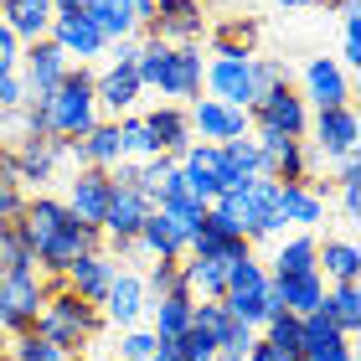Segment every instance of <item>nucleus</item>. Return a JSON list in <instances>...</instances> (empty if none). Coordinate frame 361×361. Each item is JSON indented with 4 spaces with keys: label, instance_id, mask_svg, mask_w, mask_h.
<instances>
[{
    "label": "nucleus",
    "instance_id": "obj_16",
    "mask_svg": "<svg viewBox=\"0 0 361 361\" xmlns=\"http://www.w3.org/2000/svg\"><path fill=\"white\" fill-rule=\"evenodd\" d=\"M186 119H191V140H212V145H227V140H243L248 135V114L222 104V98H191L186 104Z\"/></svg>",
    "mask_w": 361,
    "mask_h": 361
},
{
    "label": "nucleus",
    "instance_id": "obj_47",
    "mask_svg": "<svg viewBox=\"0 0 361 361\" xmlns=\"http://www.w3.org/2000/svg\"><path fill=\"white\" fill-rule=\"evenodd\" d=\"M21 104H26L21 68H0V114H6V109H21Z\"/></svg>",
    "mask_w": 361,
    "mask_h": 361
},
{
    "label": "nucleus",
    "instance_id": "obj_5",
    "mask_svg": "<svg viewBox=\"0 0 361 361\" xmlns=\"http://www.w3.org/2000/svg\"><path fill=\"white\" fill-rule=\"evenodd\" d=\"M227 196V212H233V222H238V233L248 238V243H264L274 233H284L279 227V180L274 176H248V180H238L233 191H222Z\"/></svg>",
    "mask_w": 361,
    "mask_h": 361
},
{
    "label": "nucleus",
    "instance_id": "obj_20",
    "mask_svg": "<svg viewBox=\"0 0 361 361\" xmlns=\"http://www.w3.org/2000/svg\"><path fill=\"white\" fill-rule=\"evenodd\" d=\"M325 202L331 196L315 191V180H279V227H294V233H315V227L325 222Z\"/></svg>",
    "mask_w": 361,
    "mask_h": 361
},
{
    "label": "nucleus",
    "instance_id": "obj_38",
    "mask_svg": "<svg viewBox=\"0 0 361 361\" xmlns=\"http://www.w3.org/2000/svg\"><path fill=\"white\" fill-rule=\"evenodd\" d=\"M6 361H73V351L52 346V341H42L37 331H16L6 336V351H0Z\"/></svg>",
    "mask_w": 361,
    "mask_h": 361
},
{
    "label": "nucleus",
    "instance_id": "obj_56",
    "mask_svg": "<svg viewBox=\"0 0 361 361\" xmlns=\"http://www.w3.org/2000/svg\"><path fill=\"white\" fill-rule=\"evenodd\" d=\"M0 180H11V176H6V145H0Z\"/></svg>",
    "mask_w": 361,
    "mask_h": 361
},
{
    "label": "nucleus",
    "instance_id": "obj_25",
    "mask_svg": "<svg viewBox=\"0 0 361 361\" xmlns=\"http://www.w3.org/2000/svg\"><path fill=\"white\" fill-rule=\"evenodd\" d=\"M68 160L73 166H93V171H114L119 166V124L114 119H98L88 135H78V140H68Z\"/></svg>",
    "mask_w": 361,
    "mask_h": 361
},
{
    "label": "nucleus",
    "instance_id": "obj_1",
    "mask_svg": "<svg viewBox=\"0 0 361 361\" xmlns=\"http://www.w3.org/2000/svg\"><path fill=\"white\" fill-rule=\"evenodd\" d=\"M16 233L26 238V248H31V258H37V269L47 279H62L83 253L104 248L98 227H83L68 207H62V196H47V191H26Z\"/></svg>",
    "mask_w": 361,
    "mask_h": 361
},
{
    "label": "nucleus",
    "instance_id": "obj_57",
    "mask_svg": "<svg viewBox=\"0 0 361 361\" xmlns=\"http://www.w3.org/2000/svg\"><path fill=\"white\" fill-rule=\"evenodd\" d=\"M0 341H6V310H0Z\"/></svg>",
    "mask_w": 361,
    "mask_h": 361
},
{
    "label": "nucleus",
    "instance_id": "obj_43",
    "mask_svg": "<svg viewBox=\"0 0 361 361\" xmlns=\"http://www.w3.org/2000/svg\"><path fill=\"white\" fill-rule=\"evenodd\" d=\"M145 289H150V300H155V294L180 289V258H155L150 274H145Z\"/></svg>",
    "mask_w": 361,
    "mask_h": 361
},
{
    "label": "nucleus",
    "instance_id": "obj_42",
    "mask_svg": "<svg viewBox=\"0 0 361 361\" xmlns=\"http://www.w3.org/2000/svg\"><path fill=\"white\" fill-rule=\"evenodd\" d=\"M0 269H37V258H31L26 238L16 233V222L0 227Z\"/></svg>",
    "mask_w": 361,
    "mask_h": 361
},
{
    "label": "nucleus",
    "instance_id": "obj_4",
    "mask_svg": "<svg viewBox=\"0 0 361 361\" xmlns=\"http://www.w3.org/2000/svg\"><path fill=\"white\" fill-rule=\"evenodd\" d=\"M42 114H47V135L52 140H78L104 119V114H98V98H93V73L83 62H73L68 78L42 98Z\"/></svg>",
    "mask_w": 361,
    "mask_h": 361
},
{
    "label": "nucleus",
    "instance_id": "obj_11",
    "mask_svg": "<svg viewBox=\"0 0 361 361\" xmlns=\"http://www.w3.org/2000/svg\"><path fill=\"white\" fill-rule=\"evenodd\" d=\"M248 124L253 129H274V135H289V140H305L310 129V104L300 98V88L279 83L269 93H258V104L248 109Z\"/></svg>",
    "mask_w": 361,
    "mask_h": 361
},
{
    "label": "nucleus",
    "instance_id": "obj_41",
    "mask_svg": "<svg viewBox=\"0 0 361 361\" xmlns=\"http://www.w3.org/2000/svg\"><path fill=\"white\" fill-rule=\"evenodd\" d=\"M160 346V336L150 331V325H129V331H119V361H150Z\"/></svg>",
    "mask_w": 361,
    "mask_h": 361
},
{
    "label": "nucleus",
    "instance_id": "obj_35",
    "mask_svg": "<svg viewBox=\"0 0 361 361\" xmlns=\"http://www.w3.org/2000/svg\"><path fill=\"white\" fill-rule=\"evenodd\" d=\"M320 310L336 320V331L346 336V341L361 331V289H356V284H331V289H325V305H320Z\"/></svg>",
    "mask_w": 361,
    "mask_h": 361
},
{
    "label": "nucleus",
    "instance_id": "obj_6",
    "mask_svg": "<svg viewBox=\"0 0 361 361\" xmlns=\"http://www.w3.org/2000/svg\"><path fill=\"white\" fill-rule=\"evenodd\" d=\"M222 305L233 310V315L243 325H264L274 310H279V294H274V274L258 264V258H243V264L227 269V294H222Z\"/></svg>",
    "mask_w": 361,
    "mask_h": 361
},
{
    "label": "nucleus",
    "instance_id": "obj_19",
    "mask_svg": "<svg viewBox=\"0 0 361 361\" xmlns=\"http://www.w3.org/2000/svg\"><path fill=\"white\" fill-rule=\"evenodd\" d=\"M109 196H114L109 171L78 166V171H73V180H68V191H62V207H68L83 227H98V222H104V212H109Z\"/></svg>",
    "mask_w": 361,
    "mask_h": 361
},
{
    "label": "nucleus",
    "instance_id": "obj_39",
    "mask_svg": "<svg viewBox=\"0 0 361 361\" xmlns=\"http://www.w3.org/2000/svg\"><path fill=\"white\" fill-rule=\"evenodd\" d=\"M222 155H227V166H233V186H238V180H248V176H264V145H258L253 129L243 140H227Z\"/></svg>",
    "mask_w": 361,
    "mask_h": 361
},
{
    "label": "nucleus",
    "instance_id": "obj_55",
    "mask_svg": "<svg viewBox=\"0 0 361 361\" xmlns=\"http://www.w3.org/2000/svg\"><path fill=\"white\" fill-rule=\"evenodd\" d=\"M284 11H300V6H320V0H279Z\"/></svg>",
    "mask_w": 361,
    "mask_h": 361
},
{
    "label": "nucleus",
    "instance_id": "obj_36",
    "mask_svg": "<svg viewBox=\"0 0 361 361\" xmlns=\"http://www.w3.org/2000/svg\"><path fill=\"white\" fill-rule=\"evenodd\" d=\"M315 248H320V238L315 233H294L279 243V253H274V279H284V274H310L315 269Z\"/></svg>",
    "mask_w": 361,
    "mask_h": 361
},
{
    "label": "nucleus",
    "instance_id": "obj_46",
    "mask_svg": "<svg viewBox=\"0 0 361 361\" xmlns=\"http://www.w3.org/2000/svg\"><path fill=\"white\" fill-rule=\"evenodd\" d=\"M176 351H180V361H217V346H212L196 325H191L186 336H176Z\"/></svg>",
    "mask_w": 361,
    "mask_h": 361
},
{
    "label": "nucleus",
    "instance_id": "obj_54",
    "mask_svg": "<svg viewBox=\"0 0 361 361\" xmlns=\"http://www.w3.org/2000/svg\"><path fill=\"white\" fill-rule=\"evenodd\" d=\"M315 361H356V356H351V346H346V351H331V356H315Z\"/></svg>",
    "mask_w": 361,
    "mask_h": 361
},
{
    "label": "nucleus",
    "instance_id": "obj_48",
    "mask_svg": "<svg viewBox=\"0 0 361 361\" xmlns=\"http://www.w3.org/2000/svg\"><path fill=\"white\" fill-rule=\"evenodd\" d=\"M21 202H26V191L16 186V180H0V227H11L21 217Z\"/></svg>",
    "mask_w": 361,
    "mask_h": 361
},
{
    "label": "nucleus",
    "instance_id": "obj_18",
    "mask_svg": "<svg viewBox=\"0 0 361 361\" xmlns=\"http://www.w3.org/2000/svg\"><path fill=\"white\" fill-rule=\"evenodd\" d=\"M16 68H21L26 98H47L62 78H68L73 62L62 57V47H57L52 37H42V42H26V47H21V62H16Z\"/></svg>",
    "mask_w": 361,
    "mask_h": 361
},
{
    "label": "nucleus",
    "instance_id": "obj_10",
    "mask_svg": "<svg viewBox=\"0 0 361 361\" xmlns=\"http://www.w3.org/2000/svg\"><path fill=\"white\" fill-rule=\"evenodd\" d=\"M176 166H180L186 186L202 196V202H212V196H222V191H233V166H227L222 145H212V140H191L186 150L176 155Z\"/></svg>",
    "mask_w": 361,
    "mask_h": 361
},
{
    "label": "nucleus",
    "instance_id": "obj_14",
    "mask_svg": "<svg viewBox=\"0 0 361 361\" xmlns=\"http://www.w3.org/2000/svg\"><path fill=\"white\" fill-rule=\"evenodd\" d=\"M191 325L212 341V346H217V356H243V351L253 346V336H258L253 325H243V320H238L222 300H196Z\"/></svg>",
    "mask_w": 361,
    "mask_h": 361
},
{
    "label": "nucleus",
    "instance_id": "obj_51",
    "mask_svg": "<svg viewBox=\"0 0 361 361\" xmlns=\"http://www.w3.org/2000/svg\"><path fill=\"white\" fill-rule=\"evenodd\" d=\"M341 212L356 222V186H341Z\"/></svg>",
    "mask_w": 361,
    "mask_h": 361
},
{
    "label": "nucleus",
    "instance_id": "obj_34",
    "mask_svg": "<svg viewBox=\"0 0 361 361\" xmlns=\"http://www.w3.org/2000/svg\"><path fill=\"white\" fill-rule=\"evenodd\" d=\"M83 11L93 16V26L104 31L109 42H129V37H140V21H135V0H88Z\"/></svg>",
    "mask_w": 361,
    "mask_h": 361
},
{
    "label": "nucleus",
    "instance_id": "obj_31",
    "mask_svg": "<svg viewBox=\"0 0 361 361\" xmlns=\"http://www.w3.org/2000/svg\"><path fill=\"white\" fill-rule=\"evenodd\" d=\"M315 274L325 279V284H356L361 274V248L351 238H325L315 248Z\"/></svg>",
    "mask_w": 361,
    "mask_h": 361
},
{
    "label": "nucleus",
    "instance_id": "obj_30",
    "mask_svg": "<svg viewBox=\"0 0 361 361\" xmlns=\"http://www.w3.org/2000/svg\"><path fill=\"white\" fill-rule=\"evenodd\" d=\"M191 310H196V300L186 289H171V294H155L150 300V331L160 336V341H176V336H186L191 331Z\"/></svg>",
    "mask_w": 361,
    "mask_h": 361
},
{
    "label": "nucleus",
    "instance_id": "obj_17",
    "mask_svg": "<svg viewBox=\"0 0 361 361\" xmlns=\"http://www.w3.org/2000/svg\"><path fill=\"white\" fill-rule=\"evenodd\" d=\"M98 310H104V325H114V331L145 325V315H150V289H145V274H135V269H119Z\"/></svg>",
    "mask_w": 361,
    "mask_h": 361
},
{
    "label": "nucleus",
    "instance_id": "obj_26",
    "mask_svg": "<svg viewBox=\"0 0 361 361\" xmlns=\"http://www.w3.org/2000/svg\"><path fill=\"white\" fill-rule=\"evenodd\" d=\"M258 26L253 16H227V21H212L207 26V42H212V57H258Z\"/></svg>",
    "mask_w": 361,
    "mask_h": 361
},
{
    "label": "nucleus",
    "instance_id": "obj_40",
    "mask_svg": "<svg viewBox=\"0 0 361 361\" xmlns=\"http://www.w3.org/2000/svg\"><path fill=\"white\" fill-rule=\"evenodd\" d=\"M258 336H264L274 351H294L300 356V315H289V310H274V315L258 325Z\"/></svg>",
    "mask_w": 361,
    "mask_h": 361
},
{
    "label": "nucleus",
    "instance_id": "obj_3",
    "mask_svg": "<svg viewBox=\"0 0 361 361\" xmlns=\"http://www.w3.org/2000/svg\"><path fill=\"white\" fill-rule=\"evenodd\" d=\"M31 331L42 341H52V346H62V351L83 356V346H93L98 331H104V310L78 300L73 289H62V279H52V294H47V305H42V315H37Z\"/></svg>",
    "mask_w": 361,
    "mask_h": 361
},
{
    "label": "nucleus",
    "instance_id": "obj_2",
    "mask_svg": "<svg viewBox=\"0 0 361 361\" xmlns=\"http://www.w3.org/2000/svg\"><path fill=\"white\" fill-rule=\"evenodd\" d=\"M135 73H140L145 93H160V98H176V104H191V98H202L207 57H202V47H171V42L140 37Z\"/></svg>",
    "mask_w": 361,
    "mask_h": 361
},
{
    "label": "nucleus",
    "instance_id": "obj_9",
    "mask_svg": "<svg viewBox=\"0 0 361 361\" xmlns=\"http://www.w3.org/2000/svg\"><path fill=\"white\" fill-rule=\"evenodd\" d=\"M356 140H361V119L351 104H336V109H310V129H305V145L315 150L320 160H346L356 155Z\"/></svg>",
    "mask_w": 361,
    "mask_h": 361
},
{
    "label": "nucleus",
    "instance_id": "obj_21",
    "mask_svg": "<svg viewBox=\"0 0 361 361\" xmlns=\"http://www.w3.org/2000/svg\"><path fill=\"white\" fill-rule=\"evenodd\" d=\"M93 98H98V114L104 119H119V114H135V104L145 98V83L135 73V62H109L104 73H93Z\"/></svg>",
    "mask_w": 361,
    "mask_h": 361
},
{
    "label": "nucleus",
    "instance_id": "obj_8",
    "mask_svg": "<svg viewBox=\"0 0 361 361\" xmlns=\"http://www.w3.org/2000/svg\"><path fill=\"white\" fill-rule=\"evenodd\" d=\"M62 160H68V140H52V135H26L21 145H11V150H6V176H11L21 191H42L47 180L57 176Z\"/></svg>",
    "mask_w": 361,
    "mask_h": 361
},
{
    "label": "nucleus",
    "instance_id": "obj_60",
    "mask_svg": "<svg viewBox=\"0 0 361 361\" xmlns=\"http://www.w3.org/2000/svg\"><path fill=\"white\" fill-rule=\"evenodd\" d=\"M73 361H88V356H73Z\"/></svg>",
    "mask_w": 361,
    "mask_h": 361
},
{
    "label": "nucleus",
    "instance_id": "obj_58",
    "mask_svg": "<svg viewBox=\"0 0 361 361\" xmlns=\"http://www.w3.org/2000/svg\"><path fill=\"white\" fill-rule=\"evenodd\" d=\"M217 361H243V356H217Z\"/></svg>",
    "mask_w": 361,
    "mask_h": 361
},
{
    "label": "nucleus",
    "instance_id": "obj_7",
    "mask_svg": "<svg viewBox=\"0 0 361 361\" xmlns=\"http://www.w3.org/2000/svg\"><path fill=\"white\" fill-rule=\"evenodd\" d=\"M52 294V279L42 269H0V310H6V336L31 331Z\"/></svg>",
    "mask_w": 361,
    "mask_h": 361
},
{
    "label": "nucleus",
    "instance_id": "obj_28",
    "mask_svg": "<svg viewBox=\"0 0 361 361\" xmlns=\"http://www.w3.org/2000/svg\"><path fill=\"white\" fill-rule=\"evenodd\" d=\"M325 279L310 269V274H284L274 279V294H279V310H289V315H315V310L325 305Z\"/></svg>",
    "mask_w": 361,
    "mask_h": 361
},
{
    "label": "nucleus",
    "instance_id": "obj_15",
    "mask_svg": "<svg viewBox=\"0 0 361 361\" xmlns=\"http://www.w3.org/2000/svg\"><path fill=\"white\" fill-rule=\"evenodd\" d=\"M47 37L62 47V57H68V62H83V68H88L93 57H104V52H109V37L93 26V16H88V11H57V16H52V26H47Z\"/></svg>",
    "mask_w": 361,
    "mask_h": 361
},
{
    "label": "nucleus",
    "instance_id": "obj_24",
    "mask_svg": "<svg viewBox=\"0 0 361 361\" xmlns=\"http://www.w3.org/2000/svg\"><path fill=\"white\" fill-rule=\"evenodd\" d=\"M114 274H119V264H114L104 248H93V253H83L68 274H62V289H73L78 300H88V305H104V294H109V284H114Z\"/></svg>",
    "mask_w": 361,
    "mask_h": 361
},
{
    "label": "nucleus",
    "instance_id": "obj_44",
    "mask_svg": "<svg viewBox=\"0 0 361 361\" xmlns=\"http://www.w3.org/2000/svg\"><path fill=\"white\" fill-rule=\"evenodd\" d=\"M361 62V26H356V11H341V68H356Z\"/></svg>",
    "mask_w": 361,
    "mask_h": 361
},
{
    "label": "nucleus",
    "instance_id": "obj_27",
    "mask_svg": "<svg viewBox=\"0 0 361 361\" xmlns=\"http://www.w3.org/2000/svg\"><path fill=\"white\" fill-rule=\"evenodd\" d=\"M145 124L155 135V150L160 155H180L191 145V119H186V104H155L145 109Z\"/></svg>",
    "mask_w": 361,
    "mask_h": 361
},
{
    "label": "nucleus",
    "instance_id": "obj_23",
    "mask_svg": "<svg viewBox=\"0 0 361 361\" xmlns=\"http://www.w3.org/2000/svg\"><path fill=\"white\" fill-rule=\"evenodd\" d=\"M258 145H264V176L274 180H310V145L274 135V129H253Z\"/></svg>",
    "mask_w": 361,
    "mask_h": 361
},
{
    "label": "nucleus",
    "instance_id": "obj_45",
    "mask_svg": "<svg viewBox=\"0 0 361 361\" xmlns=\"http://www.w3.org/2000/svg\"><path fill=\"white\" fill-rule=\"evenodd\" d=\"M279 83H289V68L279 57H253V88L258 93H269V88H279Z\"/></svg>",
    "mask_w": 361,
    "mask_h": 361
},
{
    "label": "nucleus",
    "instance_id": "obj_33",
    "mask_svg": "<svg viewBox=\"0 0 361 361\" xmlns=\"http://www.w3.org/2000/svg\"><path fill=\"white\" fill-rule=\"evenodd\" d=\"M351 341L336 331V320L325 315V310H315V315H300V356L315 361V356H331V351H346Z\"/></svg>",
    "mask_w": 361,
    "mask_h": 361
},
{
    "label": "nucleus",
    "instance_id": "obj_52",
    "mask_svg": "<svg viewBox=\"0 0 361 361\" xmlns=\"http://www.w3.org/2000/svg\"><path fill=\"white\" fill-rule=\"evenodd\" d=\"M150 361H180V351H176V341H160V346H155V356Z\"/></svg>",
    "mask_w": 361,
    "mask_h": 361
},
{
    "label": "nucleus",
    "instance_id": "obj_12",
    "mask_svg": "<svg viewBox=\"0 0 361 361\" xmlns=\"http://www.w3.org/2000/svg\"><path fill=\"white\" fill-rule=\"evenodd\" d=\"M207 6L202 0H155V16L145 26V37L171 42V47H202L207 37Z\"/></svg>",
    "mask_w": 361,
    "mask_h": 361
},
{
    "label": "nucleus",
    "instance_id": "obj_13",
    "mask_svg": "<svg viewBox=\"0 0 361 361\" xmlns=\"http://www.w3.org/2000/svg\"><path fill=\"white\" fill-rule=\"evenodd\" d=\"M202 93L207 98H222L248 114L258 104V88H253V57H207V73H202Z\"/></svg>",
    "mask_w": 361,
    "mask_h": 361
},
{
    "label": "nucleus",
    "instance_id": "obj_49",
    "mask_svg": "<svg viewBox=\"0 0 361 361\" xmlns=\"http://www.w3.org/2000/svg\"><path fill=\"white\" fill-rule=\"evenodd\" d=\"M21 62V42H16V31L0 21V68H16Z\"/></svg>",
    "mask_w": 361,
    "mask_h": 361
},
{
    "label": "nucleus",
    "instance_id": "obj_29",
    "mask_svg": "<svg viewBox=\"0 0 361 361\" xmlns=\"http://www.w3.org/2000/svg\"><path fill=\"white\" fill-rule=\"evenodd\" d=\"M52 0H0V21L16 31V42H42L47 26H52Z\"/></svg>",
    "mask_w": 361,
    "mask_h": 361
},
{
    "label": "nucleus",
    "instance_id": "obj_37",
    "mask_svg": "<svg viewBox=\"0 0 361 361\" xmlns=\"http://www.w3.org/2000/svg\"><path fill=\"white\" fill-rule=\"evenodd\" d=\"M114 124H119V155L124 160H150V155H160L150 124H145V114H119Z\"/></svg>",
    "mask_w": 361,
    "mask_h": 361
},
{
    "label": "nucleus",
    "instance_id": "obj_50",
    "mask_svg": "<svg viewBox=\"0 0 361 361\" xmlns=\"http://www.w3.org/2000/svg\"><path fill=\"white\" fill-rule=\"evenodd\" d=\"M341 166V176H336V186H361V160L356 155H346V160H336Z\"/></svg>",
    "mask_w": 361,
    "mask_h": 361
},
{
    "label": "nucleus",
    "instance_id": "obj_61",
    "mask_svg": "<svg viewBox=\"0 0 361 361\" xmlns=\"http://www.w3.org/2000/svg\"><path fill=\"white\" fill-rule=\"evenodd\" d=\"M0 361H6V356H0Z\"/></svg>",
    "mask_w": 361,
    "mask_h": 361
},
{
    "label": "nucleus",
    "instance_id": "obj_53",
    "mask_svg": "<svg viewBox=\"0 0 361 361\" xmlns=\"http://www.w3.org/2000/svg\"><path fill=\"white\" fill-rule=\"evenodd\" d=\"M88 0H52V11H83Z\"/></svg>",
    "mask_w": 361,
    "mask_h": 361
},
{
    "label": "nucleus",
    "instance_id": "obj_22",
    "mask_svg": "<svg viewBox=\"0 0 361 361\" xmlns=\"http://www.w3.org/2000/svg\"><path fill=\"white\" fill-rule=\"evenodd\" d=\"M300 98H305L310 109H336V104H351V73L341 68L336 57H310Z\"/></svg>",
    "mask_w": 361,
    "mask_h": 361
},
{
    "label": "nucleus",
    "instance_id": "obj_59",
    "mask_svg": "<svg viewBox=\"0 0 361 361\" xmlns=\"http://www.w3.org/2000/svg\"><path fill=\"white\" fill-rule=\"evenodd\" d=\"M202 6H222V0H202Z\"/></svg>",
    "mask_w": 361,
    "mask_h": 361
},
{
    "label": "nucleus",
    "instance_id": "obj_32",
    "mask_svg": "<svg viewBox=\"0 0 361 361\" xmlns=\"http://www.w3.org/2000/svg\"><path fill=\"white\" fill-rule=\"evenodd\" d=\"M180 289H186L191 300H222V294H227V269L212 264V258L186 253V258H180Z\"/></svg>",
    "mask_w": 361,
    "mask_h": 361
}]
</instances>
